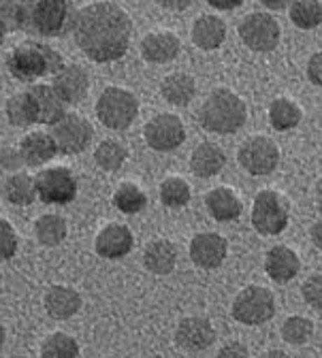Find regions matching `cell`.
Listing matches in <instances>:
<instances>
[{
  "label": "cell",
  "instance_id": "1",
  "mask_svg": "<svg viewBox=\"0 0 322 358\" xmlns=\"http://www.w3.org/2000/svg\"><path fill=\"white\" fill-rule=\"evenodd\" d=\"M71 32L77 48L90 60L113 62L128 52L132 22L113 3H92L75 13Z\"/></svg>",
  "mask_w": 322,
  "mask_h": 358
},
{
  "label": "cell",
  "instance_id": "2",
  "mask_svg": "<svg viewBox=\"0 0 322 358\" xmlns=\"http://www.w3.org/2000/svg\"><path fill=\"white\" fill-rule=\"evenodd\" d=\"M7 69L18 81H36L45 75H58L64 69L62 56L52 50L50 45H43L36 41H24L9 52Z\"/></svg>",
  "mask_w": 322,
  "mask_h": 358
},
{
  "label": "cell",
  "instance_id": "3",
  "mask_svg": "<svg viewBox=\"0 0 322 358\" xmlns=\"http://www.w3.org/2000/svg\"><path fill=\"white\" fill-rule=\"evenodd\" d=\"M248 120L246 103L231 90H214L201 107V124L209 132L231 134L237 132Z\"/></svg>",
  "mask_w": 322,
  "mask_h": 358
},
{
  "label": "cell",
  "instance_id": "4",
  "mask_svg": "<svg viewBox=\"0 0 322 358\" xmlns=\"http://www.w3.org/2000/svg\"><path fill=\"white\" fill-rule=\"evenodd\" d=\"M75 9L64 0H38L30 3V28L41 36H62L71 32Z\"/></svg>",
  "mask_w": 322,
  "mask_h": 358
},
{
  "label": "cell",
  "instance_id": "5",
  "mask_svg": "<svg viewBox=\"0 0 322 358\" xmlns=\"http://www.w3.org/2000/svg\"><path fill=\"white\" fill-rule=\"evenodd\" d=\"M136 113H139V103H136V96L132 92H128V90L107 87L99 96L97 115L103 122V126H107L111 130L128 128L134 122Z\"/></svg>",
  "mask_w": 322,
  "mask_h": 358
},
{
  "label": "cell",
  "instance_id": "6",
  "mask_svg": "<svg viewBox=\"0 0 322 358\" xmlns=\"http://www.w3.org/2000/svg\"><path fill=\"white\" fill-rule=\"evenodd\" d=\"M275 316V299L262 286H246L233 301V318L241 324L258 327Z\"/></svg>",
  "mask_w": 322,
  "mask_h": 358
},
{
  "label": "cell",
  "instance_id": "7",
  "mask_svg": "<svg viewBox=\"0 0 322 358\" xmlns=\"http://www.w3.org/2000/svg\"><path fill=\"white\" fill-rule=\"evenodd\" d=\"M252 224L260 235H280L288 224V205L273 190L256 194L252 205Z\"/></svg>",
  "mask_w": 322,
  "mask_h": 358
},
{
  "label": "cell",
  "instance_id": "8",
  "mask_svg": "<svg viewBox=\"0 0 322 358\" xmlns=\"http://www.w3.org/2000/svg\"><path fill=\"white\" fill-rule=\"evenodd\" d=\"M36 194L41 203L48 205H69L77 196V179L66 166H52L41 171L36 177Z\"/></svg>",
  "mask_w": 322,
  "mask_h": 358
},
{
  "label": "cell",
  "instance_id": "9",
  "mask_svg": "<svg viewBox=\"0 0 322 358\" xmlns=\"http://www.w3.org/2000/svg\"><path fill=\"white\" fill-rule=\"evenodd\" d=\"M280 24L269 13H250L239 24V36L252 52H271L280 43Z\"/></svg>",
  "mask_w": 322,
  "mask_h": 358
},
{
  "label": "cell",
  "instance_id": "10",
  "mask_svg": "<svg viewBox=\"0 0 322 358\" xmlns=\"http://www.w3.org/2000/svg\"><path fill=\"white\" fill-rule=\"evenodd\" d=\"M92 126L85 117L77 113H66L58 124L52 126V137L58 145V152L64 156L81 154L92 141Z\"/></svg>",
  "mask_w": 322,
  "mask_h": 358
},
{
  "label": "cell",
  "instance_id": "11",
  "mask_svg": "<svg viewBox=\"0 0 322 358\" xmlns=\"http://www.w3.org/2000/svg\"><path fill=\"white\" fill-rule=\"evenodd\" d=\"M237 158L250 175H269L280 162V150L271 139L256 134L239 148Z\"/></svg>",
  "mask_w": 322,
  "mask_h": 358
},
{
  "label": "cell",
  "instance_id": "12",
  "mask_svg": "<svg viewBox=\"0 0 322 358\" xmlns=\"http://www.w3.org/2000/svg\"><path fill=\"white\" fill-rule=\"evenodd\" d=\"M186 139V128L173 113H160L146 126V141L156 152H173Z\"/></svg>",
  "mask_w": 322,
  "mask_h": 358
},
{
  "label": "cell",
  "instance_id": "13",
  "mask_svg": "<svg viewBox=\"0 0 322 358\" xmlns=\"http://www.w3.org/2000/svg\"><path fill=\"white\" fill-rule=\"evenodd\" d=\"M175 341L179 348L188 352H201L207 350L216 341V331L207 318H183L175 331Z\"/></svg>",
  "mask_w": 322,
  "mask_h": 358
},
{
  "label": "cell",
  "instance_id": "14",
  "mask_svg": "<svg viewBox=\"0 0 322 358\" xmlns=\"http://www.w3.org/2000/svg\"><path fill=\"white\" fill-rule=\"evenodd\" d=\"M228 243L218 233H199L190 241V258L203 268H216L224 262Z\"/></svg>",
  "mask_w": 322,
  "mask_h": 358
},
{
  "label": "cell",
  "instance_id": "15",
  "mask_svg": "<svg viewBox=\"0 0 322 358\" xmlns=\"http://www.w3.org/2000/svg\"><path fill=\"white\" fill-rule=\"evenodd\" d=\"M28 94L34 103L36 111V124H48L54 126L58 124L66 113H64V101L58 96L54 85H32L28 90Z\"/></svg>",
  "mask_w": 322,
  "mask_h": 358
},
{
  "label": "cell",
  "instance_id": "16",
  "mask_svg": "<svg viewBox=\"0 0 322 358\" xmlns=\"http://www.w3.org/2000/svg\"><path fill=\"white\" fill-rule=\"evenodd\" d=\"M301 268V260L297 256V252H293L286 245H275L267 252L265 258V271L267 275L278 282V284H286L290 282Z\"/></svg>",
  "mask_w": 322,
  "mask_h": 358
},
{
  "label": "cell",
  "instance_id": "17",
  "mask_svg": "<svg viewBox=\"0 0 322 358\" xmlns=\"http://www.w3.org/2000/svg\"><path fill=\"white\" fill-rule=\"evenodd\" d=\"M132 233L124 224H109L97 237V254L109 260H118L132 250Z\"/></svg>",
  "mask_w": 322,
  "mask_h": 358
},
{
  "label": "cell",
  "instance_id": "18",
  "mask_svg": "<svg viewBox=\"0 0 322 358\" xmlns=\"http://www.w3.org/2000/svg\"><path fill=\"white\" fill-rule=\"evenodd\" d=\"M54 90L58 92V96L64 103H79L85 99L88 87H90V79L88 73L77 66V64H69L64 66L56 77H54Z\"/></svg>",
  "mask_w": 322,
  "mask_h": 358
},
{
  "label": "cell",
  "instance_id": "19",
  "mask_svg": "<svg viewBox=\"0 0 322 358\" xmlns=\"http://www.w3.org/2000/svg\"><path fill=\"white\" fill-rule=\"evenodd\" d=\"M20 154L28 166H41L45 162H50L58 154V145L52 134L30 132V134H26L20 145Z\"/></svg>",
  "mask_w": 322,
  "mask_h": 358
},
{
  "label": "cell",
  "instance_id": "20",
  "mask_svg": "<svg viewBox=\"0 0 322 358\" xmlns=\"http://www.w3.org/2000/svg\"><path fill=\"white\" fill-rule=\"evenodd\" d=\"M141 54L154 64L171 62L179 54V38L173 32H150L141 43Z\"/></svg>",
  "mask_w": 322,
  "mask_h": 358
},
{
  "label": "cell",
  "instance_id": "21",
  "mask_svg": "<svg viewBox=\"0 0 322 358\" xmlns=\"http://www.w3.org/2000/svg\"><path fill=\"white\" fill-rule=\"evenodd\" d=\"M79 307H81V296L77 290L69 286H54L45 294V309H48V313L56 320H66L75 316Z\"/></svg>",
  "mask_w": 322,
  "mask_h": 358
},
{
  "label": "cell",
  "instance_id": "22",
  "mask_svg": "<svg viewBox=\"0 0 322 358\" xmlns=\"http://www.w3.org/2000/svg\"><path fill=\"white\" fill-rule=\"evenodd\" d=\"M205 205H207V211L211 213V217L218 222L237 220L244 211L241 201L237 199V194L233 190H228V188H214L205 196Z\"/></svg>",
  "mask_w": 322,
  "mask_h": 358
},
{
  "label": "cell",
  "instance_id": "23",
  "mask_svg": "<svg viewBox=\"0 0 322 358\" xmlns=\"http://www.w3.org/2000/svg\"><path fill=\"white\" fill-rule=\"evenodd\" d=\"M177 262V248L167 239L152 241L144 252V264L150 273L156 275H169Z\"/></svg>",
  "mask_w": 322,
  "mask_h": 358
},
{
  "label": "cell",
  "instance_id": "24",
  "mask_svg": "<svg viewBox=\"0 0 322 358\" xmlns=\"http://www.w3.org/2000/svg\"><path fill=\"white\" fill-rule=\"evenodd\" d=\"M160 94L167 103H171L175 107H186L197 94V83L186 73H173L162 79Z\"/></svg>",
  "mask_w": 322,
  "mask_h": 358
},
{
  "label": "cell",
  "instance_id": "25",
  "mask_svg": "<svg viewBox=\"0 0 322 358\" xmlns=\"http://www.w3.org/2000/svg\"><path fill=\"white\" fill-rule=\"evenodd\" d=\"M226 38V24L216 15H201L192 26V43L201 50H218Z\"/></svg>",
  "mask_w": 322,
  "mask_h": 358
},
{
  "label": "cell",
  "instance_id": "26",
  "mask_svg": "<svg viewBox=\"0 0 322 358\" xmlns=\"http://www.w3.org/2000/svg\"><path fill=\"white\" fill-rule=\"evenodd\" d=\"M224 164H226V156L216 143H201L190 156L192 173L203 179L218 175L224 169Z\"/></svg>",
  "mask_w": 322,
  "mask_h": 358
},
{
  "label": "cell",
  "instance_id": "27",
  "mask_svg": "<svg viewBox=\"0 0 322 358\" xmlns=\"http://www.w3.org/2000/svg\"><path fill=\"white\" fill-rule=\"evenodd\" d=\"M3 196L11 205H24V207L32 205L34 199L38 196L36 194V182L28 173H15L5 182Z\"/></svg>",
  "mask_w": 322,
  "mask_h": 358
},
{
  "label": "cell",
  "instance_id": "28",
  "mask_svg": "<svg viewBox=\"0 0 322 358\" xmlns=\"http://www.w3.org/2000/svg\"><path fill=\"white\" fill-rule=\"evenodd\" d=\"M303 111L290 99H275L269 107V122L275 130H293L299 126Z\"/></svg>",
  "mask_w": 322,
  "mask_h": 358
},
{
  "label": "cell",
  "instance_id": "29",
  "mask_svg": "<svg viewBox=\"0 0 322 358\" xmlns=\"http://www.w3.org/2000/svg\"><path fill=\"white\" fill-rule=\"evenodd\" d=\"M34 233L41 245H60L66 237V222L60 215L48 213V215H41L34 224Z\"/></svg>",
  "mask_w": 322,
  "mask_h": 358
},
{
  "label": "cell",
  "instance_id": "30",
  "mask_svg": "<svg viewBox=\"0 0 322 358\" xmlns=\"http://www.w3.org/2000/svg\"><path fill=\"white\" fill-rule=\"evenodd\" d=\"M5 113L11 126L18 128H26L30 124H36V111H34V103L30 99L28 92L24 94H15L7 101L5 105Z\"/></svg>",
  "mask_w": 322,
  "mask_h": 358
},
{
  "label": "cell",
  "instance_id": "31",
  "mask_svg": "<svg viewBox=\"0 0 322 358\" xmlns=\"http://www.w3.org/2000/svg\"><path fill=\"white\" fill-rule=\"evenodd\" d=\"M288 11L290 22L301 30H312L322 24V3L318 0H295Z\"/></svg>",
  "mask_w": 322,
  "mask_h": 358
},
{
  "label": "cell",
  "instance_id": "32",
  "mask_svg": "<svg viewBox=\"0 0 322 358\" xmlns=\"http://www.w3.org/2000/svg\"><path fill=\"white\" fill-rule=\"evenodd\" d=\"M41 358H79V343L66 333H54L43 341Z\"/></svg>",
  "mask_w": 322,
  "mask_h": 358
},
{
  "label": "cell",
  "instance_id": "33",
  "mask_svg": "<svg viewBox=\"0 0 322 358\" xmlns=\"http://www.w3.org/2000/svg\"><path fill=\"white\" fill-rule=\"evenodd\" d=\"M160 201L169 209H179L190 201V186L181 177H167L160 184Z\"/></svg>",
  "mask_w": 322,
  "mask_h": 358
},
{
  "label": "cell",
  "instance_id": "34",
  "mask_svg": "<svg viewBox=\"0 0 322 358\" xmlns=\"http://www.w3.org/2000/svg\"><path fill=\"white\" fill-rule=\"evenodd\" d=\"M146 192L136 184H122L113 194V205L122 213H139L146 209Z\"/></svg>",
  "mask_w": 322,
  "mask_h": 358
},
{
  "label": "cell",
  "instance_id": "35",
  "mask_svg": "<svg viewBox=\"0 0 322 358\" xmlns=\"http://www.w3.org/2000/svg\"><path fill=\"white\" fill-rule=\"evenodd\" d=\"M0 15H3V32H15L30 26V3H3L0 7Z\"/></svg>",
  "mask_w": 322,
  "mask_h": 358
},
{
  "label": "cell",
  "instance_id": "36",
  "mask_svg": "<svg viewBox=\"0 0 322 358\" xmlns=\"http://www.w3.org/2000/svg\"><path fill=\"white\" fill-rule=\"evenodd\" d=\"M312 335H314V324L303 316H290L282 324V339L290 345H303L309 341Z\"/></svg>",
  "mask_w": 322,
  "mask_h": 358
},
{
  "label": "cell",
  "instance_id": "37",
  "mask_svg": "<svg viewBox=\"0 0 322 358\" xmlns=\"http://www.w3.org/2000/svg\"><path fill=\"white\" fill-rule=\"evenodd\" d=\"M94 158H97V164L101 169L113 173V171L122 169V164L126 160V150L115 141H103V143H99V148L94 152Z\"/></svg>",
  "mask_w": 322,
  "mask_h": 358
},
{
  "label": "cell",
  "instance_id": "38",
  "mask_svg": "<svg viewBox=\"0 0 322 358\" xmlns=\"http://www.w3.org/2000/svg\"><path fill=\"white\" fill-rule=\"evenodd\" d=\"M18 250V235L13 231V227L7 220H0V254H3L5 260L13 258Z\"/></svg>",
  "mask_w": 322,
  "mask_h": 358
},
{
  "label": "cell",
  "instance_id": "39",
  "mask_svg": "<svg viewBox=\"0 0 322 358\" xmlns=\"http://www.w3.org/2000/svg\"><path fill=\"white\" fill-rule=\"evenodd\" d=\"M303 299L309 307L314 309H322V275H312L305 280V284L301 286Z\"/></svg>",
  "mask_w": 322,
  "mask_h": 358
},
{
  "label": "cell",
  "instance_id": "40",
  "mask_svg": "<svg viewBox=\"0 0 322 358\" xmlns=\"http://www.w3.org/2000/svg\"><path fill=\"white\" fill-rule=\"evenodd\" d=\"M307 79H309L314 85H320V87H322V52L314 54V56L307 60Z\"/></svg>",
  "mask_w": 322,
  "mask_h": 358
},
{
  "label": "cell",
  "instance_id": "41",
  "mask_svg": "<svg viewBox=\"0 0 322 358\" xmlns=\"http://www.w3.org/2000/svg\"><path fill=\"white\" fill-rule=\"evenodd\" d=\"M218 358H250V352L244 343L239 341H228L220 352Z\"/></svg>",
  "mask_w": 322,
  "mask_h": 358
},
{
  "label": "cell",
  "instance_id": "42",
  "mask_svg": "<svg viewBox=\"0 0 322 358\" xmlns=\"http://www.w3.org/2000/svg\"><path fill=\"white\" fill-rule=\"evenodd\" d=\"M309 237H312V243H314L318 250H322V220H320V222H316L314 227H312Z\"/></svg>",
  "mask_w": 322,
  "mask_h": 358
},
{
  "label": "cell",
  "instance_id": "43",
  "mask_svg": "<svg viewBox=\"0 0 322 358\" xmlns=\"http://www.w3.org/2000/svg\"><path fill=\"white\" fill-rule=\"evenodd\" d=\"M209 7L222 9V11H226V9H237V7H241V0H235V3H211V0H209Z\"/></svg>",
  "mask_w": 322,
  "mask_h": 358
},
{
  "label": "cell",
  "instance_id": "44",
  "mask_svg": "<svg viewBox=\"0 0 322 358\" xmlns=\"http://www.w3.org/2000/svg\"><path fill=\"white\" fill-rule=\"evenodd\" d=\"M262 7H267V9H273V11H282V9H290V5L286 3V0H280V3H271V0H265L262 3Z\"/></svg>",
  "mask_w": 322,
  "mask_h": 358
},
{
  "label": "cell",
  "instance_id": "45",
  "mask_svg": "<svg viewBox=\"0 0 322 358\" xmlns=\"http://www.w3.org/2000/svg\"><path fill=\"white\" fill-rule=\"evenodd\" d=\"M158 5H160V7H164V9H173V11L188 9V7H190V3H160V0H158Z\"/></svg>",
  "mask_w": 322,
  "mask_h": 358
},
{
  "label": "cell",
  "instance_id": "46",
  "mask_svg": "<svg viewBox=\"0 0 322 358\" xmlns=\"http://www.w3.org/2000/svg\"><path fill=\"white\" fill-rule=\"evenodd\" d=\"M262 358H288V354L282 352V350H269Z\"/></svg>",
  "mask_w": 322,
  "mask_h": 358
},
{
  "label": "cell",
  "instance_id": "47",
  "mask_svg": "<svg viewBox=\"0 0 322 358\" xmlns=\"http://www.w3.org/2000/svg\"><path fill=\"white\" fill-rule=\"evenodd\" d=\"M316 199H318V207H320V211H322V188H318V194H316Z\"/></svg>",
  "mask_w": 322,
  "mask_h": 358
},
{
  "label": "cell",
  "instance_id": "48",
  "mask_svg": "<svg viewBox=\"0 0 322 358\" xmlns=\"http://www.w3.org/2000/svg\"><path fill=\"white\" fill-rule=\"evenodd\" d=\"M11 358H26V356H11Z\"/></svg>",
  "mask_w": 322,
  "mask_h": 358
},
{
  "label": "cell",
  "instance_id": "49",
  "mask_svg": "<svg viewBox=\"0 0 322 358\" xmlns=\"http://www.w3.org/2000/svg\"><path fill=\"white\" fill-rule=\"evenodd\" d=\"M318 188H322V182H320V186H318Z\"/></svg>",
  "mask_w": 322,
  "mask_h": 358
},
{
  "label": "cell",
  "instance_id": "50",
  "mask_svg": "<svg viewBox=\"0 0 322 358\" xmlns=\"http://www.w3.org/2000/svg\"><path fill=\"white\" fill-rule=\"evenodd\" d=\"M320 352H322V348H320Z\"/></svg>",
  "mask_w": 322,
  "mask_h": 358
}]
</instances>
